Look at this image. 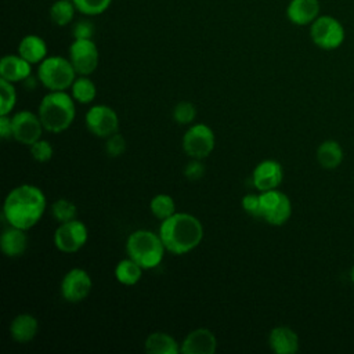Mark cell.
Instances as JSON below:
<instances>
[{"label":"cell","instance_id":"cell-15","mask_svg":"<svg viewBox=\"0 0 354 354\" xmlns=\"http://www.w3.org/2000/svg\"><path fill=\"white\" fill-rule=\"evenodd\" d=\"M216 350L217 339L207 328H196L191 330L180 346L183 354H214Z\"/></svg>","mask_w":354,"mask_h":354},{"label":"cell","instance_id":"cell-6","mask_svg":"<svg viewBox=\"0 0 354 354\" xmlns=\"http://www.w3.org/2000/svg\"><path fill=\"white\" fill-rule=\"evenodd\" d=\"M310 37L317 47L330 51L339 48L343 44L346 32L342 22L335 17L319 15L310 25Z\"/></svg>","mask_w":354,"mask_h":354},{"label":"cell","instance_id":"cell-39","mask_svg":"<svg viewBox=\"0 0 354 354\" xmlns=\"http://www.w3.org/2000/svg\"><path fill=\"white\" fill-rule=\"evenodd\" d=\"M69 1H73V0H69Z\"/></svg>","mask_w":354,"mask_h":354},{"label":"cell","instance_id":"cell-37","mask_svg":"<svg viewBox=\"0 0 354 354\" xmlns=\"http://www.w3.org/2000/svg\"><path fill=\"white\" fill-rule=\"evenodd\" d=\"M0 137L3 140L12 137V119L10 115H0Z\"/></svg>","mask_w":354,"mask_h":354},{"label":"cell","instance_id":"cell-3","mask_svg":"<svg viewBox=\"0 0 354 354\" xmlns=\"http://www.w3.org/2000/svg\"><path fill=\"white\" fill-rule=\"evenodd\" d=\"M75 100L65 90L50 91L46 94L37 109V115L43 123L44 130L50 133H62L73 123L76 116Z\"/></svg>","mask_w":354,"mask_h":354},{"label":"cell","instance_id":"cell-1","mask_svg":"<svg viewBox=\"0 0 354 354\" xmlns=\"http://www.w3.org/2000/svg\"><path fill=\"white\" fill-rule=\"evenodd\" d=\"M46 195L39 187L22 184L7 194L3 205V214L10 225L26 231L40 221L46 212Z\"/></svg>","mask_w":354,"mask_h":354},{"label":"cell","instance_id":"cell-17","mask_svg":"<svg viewBox=\"0 0 354 354\" xmlns=\"http://www.w3.org/2000/svg\"><path fill=\"white\" fill-rule=\"evenodd\" d=\"M32 73V64L19 54L4 55L0 61V77L17 83L26 80Z\"/></svg>","mask_w":354,"mask_h":354},{"label":"cell","instance_id":"cell-25","mask_svg":"<svg viewBox=\"0 0 354 354\" xmlns=\"http://www.w3.org/2000/svg\"><path fill=\"white\" fill-rule=\"evenodd\" d=\"M71 88H72L73 100L79 104H90L94 101L97 95V87L93 83V80L88 79L87 76L76 77Z\"/></svg>","mask_w":354,"mask_h":354},{"label":"cell","instance_id":"cell-29","mask_svg":"<svg viewBox=\"0 0 354 354\" xmlns=\"http://www.w3.org/2000/svg\"><path fill=\"white\" fill-rule=\"evenodd\" d=\"M0 115H10L17 102V91L11 82L0 77Z\"/></svg>","mask_w":354,"mask_h":354},{"label":"cell","instance_id":"cell-26","mask_svg":"<svg viewBox=\"0 0 354 354\" xmlns=\"http://www.w3.org/2000/svg\"><path fill=\"white\" fill-rule=\"evenodd\" d=\"M149 209L156 218L166 220L176 213V202L167 194H158L151 199Z\"/></svg>","mask_w":354,"mask_h":354},{"label":"cell","instance_id":"cell-12","mask_svg":"<svg viewBox=\"0 0 354 354\" xmlns=\"http://www.w3.org/2000/svg\"><path fill=\"white\" fill-rule=\"evenodd\" d=\"M12 119V138L21 144L32 145L37 140L41 138L43 123L39 115L24 109L18 111L11 116Z\"/></svg>","mask_w":354,"mask_h":354},{"label":"cell","instance_id":"cell-23","mask_svg":"<svg viewBox=\"0 0 354 354\" xmlns=\"http://www.w3.org/2000/svg\"><path fill=\"white\" fill-rule=\"evenodd\" d=\"M317 160L324 169H336L343 160V149L337 141L326 140L317 149Z\"/></svg>","mask_w":354,"mask_h":354},{"label":"cell","instance_id":"cell-9","mask_svg":"<svg viewBox=\"0 0 354 354\" xmlns=\"http://www.w3.org/2000/svg\"><path fill=\"white\" fill-rule=\"evenodd\" d=\"M88 239V230L83 221L71 220L59 223L54 232V245L59 252L75 253L80 250Z\"/></svg>","mask_w":354,"mask_h":354},{"label":"cell","instance_id":"cell-10","mask_svg":"<svg viewBox=\"0 0 354 354\" xmlns=\"http://www.w3.org/2000/svg\"><path fill=\"white\" fill-rule=\"evenodd\" d=\"M69 61L80 76L91 75L100 62V53L91 39H75L69 47Z\"/></svg>","mask_w":354,"mask_h":354},{"label":"cell","instance_id":"cell-14","mask_svg":"<svg viewBox=\"0 0 354 354\" xmlns=\"http://www.w3.org/2000/svg\"><path fill=\"white\" fill-rule=\"evenodd\" d=\"M283 178V170L279 162L274 159H266L257 163L252 173V181L257 191L264 192L275 189L281 185Z\"/></svg>","mask_w":354,"mask_h":354},{"label":"cell","instance_id":"cell-28","mask_svg":"<svg viewBox=\"0 0 354 354\" xmlns=\"http://www.w3.org/2000/svg\"><path fill=\"white\" fill-rule=\"evenodd\" d=\"M77 207L73 202L65 198L57 199L51 206V214L58 223H66L76 218Z\"/></svg>","mask_w":354,"mask_h":354},{"label":"cell","instance_id":"cell-18","mask_svg":"<svg viewBox=\"0 0 354 354\" xmlns=\"http://www.w3.org/2000/svg\"><path fill=\"white\" fill-rule=\"evenodd\" d=\"M268 344L277 354H295L299 350V336L289 326H275L268 335Z\"/></svg>","mask_w":354,"mask_h":354},{"label":"cell","instance_id":"cell-8","mask_svg":"<svg viewBox=\"0 0 354 354\" xmlns=\"http://www.w3.org/2000/svg\"><path fill=\"white\" fill-rule=\"evenodd\" d=\"M260 206L261 218L271 225H283L290 218V199L278 188L260 192Z\"/></svg>","mask_w":354,"mask_h":354},{"label":"cell","instance_id":"cell-35","mask_svg":"<svg viewBox=\"0 0 354 354\" xmlns=\"http://www.w3.org/2000/svg\"><path fill=\"white\" fill-rule=\"evenodd\" d=\"M184 176L191 181H198L205 176V165L201 159H192L184 167Z\"/></svg>","mask_w":354,"mask_h":354},{"label":"cell","instance_id":"cell-20","mask_svg":"<svg viewBox=\"0 0 354 354\" xmlns=\"http://www.w3.org/2000/svg\"><path fill=\"white\" fill-rule=\"evenodd\" d=\"M0 246L7 257H18L28 248V235L25 230L10 225L0 236Z\"/></svg>","mask_w":354,"mask_h":354},{"label":"cell","instance_id":"cell-16","mask_svg":"<svg viewBox=\"0 0 354 354\" xmlns=\"http://www.w3.org/2000/svg\"><path fill=\"white\" fill-rule=\"evenodd\" d=\"M319 10L318 0H290L286 7V17L295 25H311L319 17Z\"/></svg>","mask_w":354,"mask_h":354},{"label":"cell","instance_id":"cell-11","mask_svg":"<svg viewBox=\"0 0 354 354\" xmlns=\"http://www.w3.org/2000/svg\"><path fill=\"white\" fill-rule=\"evenodd\" d=\"M84 122L88 131L100 138H108L118 133L119 129L118 113L111 106L104 104L91 106L86 112Z\"/></svg>","mask_w":354,"mask_h":354},{"label":"cell","instance_id":"cell-36","mask_svg":"<svg viewBox=\"0 0 354 354\" xmlns=\"http://www.w3.org/2000/svg\"><path fill=\"white\" fill-rule=\"evenodd\" d=\"M72 33L75 39H91L94 33V25L90 21H79L75 24Z\"/></svg>","mask_w":354,"mask_h":354},{"label":"cell","instance_id":"cell-38","mask_svg":"<svg viewBox=\"0 0 354 354\" xmlns=\"http://www.w3.org/2000/svg\"><path fill=\"white\" fill-rule=\"evenodd\" d=\"M351 281H353V283H354V266H353V268H351Z\"/></svg>","mask_w":354,"mask_h":354},{"label":"cell","instance_id":"cell-30","mask_svg":"<svg viewBox=\"0 0 354 354\" xmlns=\"http://www.w3.org/2000/svg\"><path fill=\"white\" fill-rule=\"evenodd\" d=\"M112 0H73L76 10L84 15H100L105 12Z\"/></svg>","mask_w":354,"mask_h":354},{"label":"cell","instance_id":"cell-7","mask_svg":"<svg viewBox=\"0 0 354 354\" xmlns=\"http://www.w3.org/2000/svg\"><path fill=\"white\" fill-rule=\"evenodd\" d=\"M216 144V137L210 126L205 123H195L188 127L183 136V149L192 159L207 158Z\"/></svg>","mask_w":354,"mask_h":354},{"label":"cell","instance_id":"cell-5","mask_svg":"<svg viewBox=\"0 0 354 354\" xmlns=\"http://www.w3.org/2000/svg\"><path fill=\"white\" fill-rule=\"evenodd\" d=\"M76 75L72 62L61 55L46 57L37 68L39 82L50 91H64L69 88Z\"/></svg>","mask_w":354,"mask_h":354},{"label":"cell","instance_id":"cell-24","mask_svg":"<svg viewBox=\"0 0 354 354\" xmlns=\"http://www.w3.org/2000/svg\"><path fill=\"white\" fill-rule=\"evenodd\" d=\"M142 267L140 264H137L133 259L127 257L120 260L116 267H115V278L119 283L126 285V286H131L136 285L141 277H142Z\"/></svg>","mask_w":354,"mask_h":354},{"label":"cell","instance_id":"cell-13","mask_svg":"<svg viewBox=\"0 0 354 354\" xmlns=\"http://www.w3.org/2000/svg\"><path fill=\"white\" fill-rule=\"evenodd\" d=\"M93 281L90 274L83 268L69 270L61 281V296L69 303L83 301L91 292Z\"/></svg>","mask_w":354,"mask_h":354},{"label":"cell","instance_id":"cell-2","mask_svg":"<svg viewBox=\"0 0 354 354\" xmlns=\"http://www.w3.org/2000/svg\"><path fill=\"white\" fill-rule=\"evenodd\" d=\"M159 235L167 252L173 254H185L203 239V225L198 217L189 213L176 212L159 225Z\"/></svg>","mask_w":354,"mask_h":354},{"label":"cell","instance_id":"cell-19","mask_svg":"<svg viewBox=\"0 0 354 354\" xmlns=\"http://www.w3.org/2000/svg\"><path fill=\"white\" fill-rule=\"evenodd\" d=\"M39 322L36 317L28 313L18 314L10 324V335L18 343H28L36 337Z\"/></svg>","mask_w":354,"mask_h":354},{"label":"cell","instance_id":"cell-4","mask_svg":"<svg viewBox=\"0 0 354 354\" xmlns=\"http://www.w3.org/2000/svg\"><path fill=\"white\" fill-rule=\"evenodd\" d=\"M165 245L159 234L151 230H136L126 241V252L130 259L140 264L144 270L158 267L165 256Z\"/></svg>","mask_w":354,"mask_h":354},{"label":"cell","instance_id":"cell-21","mask_svg":"<svg viewBox=\"0 0 354 354\" xmlns=\"http://www.w3.org/2000/svg\"><path fill=\"white\" fill-rule=\"evenodd\" d=\"M18 54L30 64H40L47 57V44L37 35H26L18 44Z\"/></svg>","mask_w":354,"mask_h":354},{"label":"cell","instance_id":"cell-31","mask_svg":"<svg viewBox=\"0 0 354 354\" xmlns=\"http://www.w3.org/2000/svg\"><path fill=\"white\" fill-rule=\"evenodd\" d=\"M195 118H196V108L189 101H181L173 109V119L178 124H192Z\"/></svg>","mask_w":354,"mask_h":354},{"label":"cell","instance_id":"cell-22","mask_svg":"<svg viewBox=\"0 0 354 354\" xmlns=\"http://www.w3.org/2000/svg\"><path fill=\"white\" fill-rule=\"evenodd\" d=\"M144 350L148 354H177L180 346L177 340L165 332H153L148 335L144 343Z\"/></svg>","mask_w":354,"mask_h":354},{"label":"cell","instance_id":"cell-27","mask_svg":"<svg viewBox=\"0 0 354 354\" xmlns=\"http://www.w3.org/2000/svg\"><path fill=\"white\" fill-rule=\"evenodd\" d=\"M75 11H76V7L73 1L58 0L53 3V6L50 7V17L55 25L65 26L73 19Z\"/></svg>","mask_w":354,"mask_h":354},{"label":"cell","instance_id":"cell-34","mask_svg":"<svg viewBox=\"0 0 354 354\" xmlns=\"http://www.w3.org/2000/svg\"><path fill=\"white\" fill-rule=\"evenodd\" d=\"M243 210L256 218H261V206H260V195L248 194L242 198Z\"/></svg>","mask_w":354,"mask_h":354},{"label":"cell","instance_id":"cell-33","mask_svg":"<svg viewBox=\"0 0 354 354\" xmlns=\"http://www.w3.org/2000/svg\"><path fill=\"white\" fill-rule=\"evenodd\" d=\"M105 151H106L108 156H111V158H118V156L123 155L126 151L124 137L119 133H115L111 137H108L106 144H105Z\"/></svg>","mask_w":354,"mask_h":354},{"label":"cell","instance_id":"cell-32","mask_svg":"<svg viewBox=\"0 0 354 354\" xmlns=\"http://www.w3.org/2000/svg\"><path fill=\"white\" fill-rule=\"evenodd\" d=\"M53 153H54V148L47 140L40 138L30 145V155L36 162H40V163L48 162L53 158Z\"/></svg>","mask_w":354,"mask_h":354}]
</instances>
